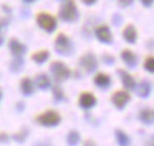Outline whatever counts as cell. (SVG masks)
<instances>
[{"label":"cell","mask_w":154,"mask_h":146,"mask_svg":"<svg viewBox=\"0 0 154 146\" xmlns=\"http://www.w3.org/2000/svg\"><path fill=\"white\" fill-rule=\"evenodd\" d=\"M54 97L56 99H63V92L60 90V87H54Z\"/></svg>","instance_id":"obj_23"},{"label":"cell","mask_w":154,"mask_h":146,"mask_svg":"<svg viewBox=\"0 0 154 146\" xmlns=\"http://www.w3.org/2000/svg\"><path fill=\"white\" fill-rule=\"evenodd\" d=\"M123 37H124L128 43H134L136 39H137V32H136V29L133 27L131 24L126 26V29L123 30Z\"/></svg>","instance_id":"obj_14"},{"label":"cell","mask_w":154,"mask_h":146,"mask_svg":"<svg viewBox=\"0 0 154 146\" xmlns=\"http://www.w3.org/2000/svg\"><path fill=\"white\" fill-rule=\"evenodd\" d=\"M144 68H146V70L154 73V56L146 57V60H144Z\"/></svg>","instance_id":"obj_22"},{"label":"cell","mask_w":154,"mask_h":146,"mask_svg":"<svg viewBox=\"0 0 154 146\" xmlns=\"http://www.w3.org/2000/svg\"><path fill=\"white\" fill-rule=\"evenodd\" d=\"M32 59L37 63H43L49 59V52L47 50H38V52H36V53L32 55Z\"/></svg>","instance_id":"obj_18"},{"label":"cell","mask_w":154,"mask_h":146,"mask_svg":"<svg viewBox=\"0 0 154 146\" xmlns=\"http://www.w3.org/2000/svg\"><path fill=\"white\" fill-rule=\"evenodd\" d=\"M138 118H140V120L144 122V123H153L154 122V110L153 109H149V107L141 109L140 113H138Z\"/></svg>","instance_id":"obj_10"},{"label":"cell","mask_w":154,"mask_h":146,"mask_svg":"<svg viewBox=\"0 0 154 146\" xmlns=\"http://www.w3.org/2000/svg\"><path fill=\"white\" fill-rule=\"evenodd\" d=\"M94 83L97 84V86H100V87H107V86H110L111 79L106 73H97L94 76Z\"/></svg>","instance_id":"obj_11"},{"label":"cell","mask_w":154,"mask_h":146,"mask_svg":"<svg viewBox=\"0 0 154 146\" xmlns=\"http://www.w3.org/2000/svg\"><path fill=\"white\" fill-rule=\"evenodd\" d=\"M128 100H130V95L127 93L126 90H117V92L113 93V96H111V102H113L119 109H121Z\"/></svg>","instance_id":"obj_7"},{"label":"cell","mask_w":154,"mask_h":146,"mask_svg":"<svg viewBox=\"0 0 154 146\" xmlns=\"http://www.w3.org/2000/svg\"><path fill=\"white\" fill-rule=\"evenodd\" d=\"M141 2H143L144 6H150L151 3H153V0H141Z\"/></svg>","instance_id":"obj_26"},{"label":"cell","mask_w":154,"mask_h":146,"mask_svg":"<svg viewBox=\"0 0 154 146\" xmlns=\"http://www.w3.org/2000/svg\"><path fill=\"white\" fill-rule=\"evenodd\" d=\"M116 138H117V142L123 146H127L128 145V142H130L128 136H127L123 130H116Z\"/></svg>","instance_id":"obj_20"},{"label":"cell","mask_w":154,"mask_h":146,"mask_svg":"<svg viewBox=\"0 0 154 146\" xmlns=\"http://www.w3.org/2000/svg\"><path fill=\"white\" fill-rule=\"evenodd\" d=\"M60 17L63 19V20H67V22H73V20H76L77 9H76V5H74V2H73V0H67L66 3L61 6Z\"/></svg>","instance_id":"obj_2"},{"label":"cell","mask_w":154,"mask_h":146,"mask_svg":"<svg viewBox=\"0 0 154 146\" xmlns=\"http://www.w3.org/2000/svg\"><path fill=\"white\" fill-rule=\"evenodd\" d=\"M9 47H10V50L13 55H16V56H20V55H23L24 53V45H22L20 42L17 39H11L10 42H9Z\"/></svg>","instance_id":"obj_12"},{"label":"cell","mask_w":154,"mask_h":146,"mask_svg":"<svg viewBox=\"0 0 154 146\" xmlns=\"http://www.w3.org/2000/svg\"><path fill=\"white\" fill-rule=\"evenodd\" d=\"M150 142H151V143H150V146H154V136L150 139Z\"/></svg>","instance_id":"obj_29"},{"label":"cell","mask_w":154,"mask_h":146,"mask_svg":"<svg viewBox=\"0 0 154 146\" xmlns=\"http://www.w3.org/2000/svg\"><path fill=\"white\" fill-rule=\"evenodd\" d=\"M119 75L121 76V80H123V84H124L126 89H134L136 87V82L131 78V75H128L124 70H119Z\"/></svg>","instance_id":"obj_13"},{"label":"cell","mask_w":154,"mask_h":146,"mask_svg":"<svg viewBox=\"0 0 154 146\" xmlns=\"http://www.w3.org/2000/svg\"><path fill=\"white\" fill-rule=\"evenodd\" d=\"M80 66H82L86 72H93L96 66H97V60L94 57L93 53H86L80 57Z\"/></svg>","instance_id":"obj_6"},{"label":"cell","mask_w":154,"mask_h":146,"mask_svg":"<svg viewBox=\"0 0 154 146\" xmlns=\"http://www.w3.org/2000/svg\"><path fill=\"white\" fill-rule=\"evenodd\" d=\"M150 90H151V86H150L149 82H141L137 87V93L141 97H147L150 95Z\"/></svg>","instance_id":"obj_17"},{"label":"cell","mask_w":154,"mask_h":146,"mask_svg":"<svg viewBox=\"0 0 154 146\" xmlns=\"http://www.w3.org/2000/svg\"><path fill=\"white\" fill-rule=\"evenodd\" d=\"M67 142H69V145H77L79 142H80V135H79V132H76V130H72L69 135H67Z\"/></svg>","instance_id":"obj_21"},{"label":"cell","mask_w":154,"mask_h":146,"mask_svg":"<svg viewBox=\"0 0 154 146\" xmlns=\"http://www.w3.org/2000/svg\"><path fill=\"white\" fill-rule=\"evenodd\" d=\"M6 138H7V136H6L5 133H2V135H0V139H2V141H5Z\"/></svg>","instance_id":"obj_28"},{"label":"cell","mask_w":154,"mask_h":146,"mask_svg":"<svg viewBox=\"0 0 154 146\" xmlns=\"http://www.w3.org/2000/svg\"><path fill=\"white\" fill-rule=\"evenodd\" d=\"M20 89H22L23 93H26V95H32L34 90V84L32 82V79L30 78H24L20 80Z\"/></svg>","instance_id":"obj_15"},{"label":"cell","mask_w":154,"mask_h":146,"mask_svg":"<svg viewBox=\"0 0 154 146\" xmlns=\"http://www.w3.org/2000/svg\"><path fill=\"white\" fill-rule=\"evenodd\" d=\"M2 42H3V39H2V36H0V45H2Z\"/></svg>","instance_id":"obj_30"},{"label":"cell","mask_w":154,"mask_h":146,"mask_svg":"<svg viewBox=\"0 0 154 146\" xmlns=\"http://www.w3.org/2000/svg\"><path fill=\"white\" fill-rule=\"evenodd\" d=\"M83 2H84V3H87V5H91V3H94L96 0H83Z\"/></svg>","instance_id":"obj_27"},{"label":"cell","mask_w":154,"mask_h":146,"mask_svg":"<svg viewBox=\"0 0 154 146\" xmlns=\"http://www.w3.org/2000/svg\"><path fill=\"white\" fill-rule=\"evenodd\" d=\"M79 105L84 109H90L96 105V96L90 92H83L80 97H79Z\"/></svg>","instance_id":"obj_8"},{"label":"cell","mask_w":154,"mask_h":146,"mask_svg":"<svg viewBox=\"0 0 154 146\" xmlns=\"http://www.w3.org/2000/svg\"><path fill=\"white\" fill-rule=\"evenodd\" d=\"M96 36L99 37L101 42H104V43H110L111 42V32L110 29L107 27V26H99V27L96 29Z\"/></svg>","instance_id":"obj_9"},{"label":"cell","mask_w":154,"mask_h":146,"mask_svg":"<svg viewBox=\"0 0 154 146\" xmlns=\"http://www.w3.org/2000/svg\"><path fill=\"white\" fill-rule=\"evenodd\" d=\"M36 83H37V86L40 87V89H47L50 86V79L49 76H46V75H38L37 79H36Z\"/></svg>","instance_id":"obj_19"},{"label":"cell","mask_w":154,"mask_h":146,"mask_svg":"<svg viewBox=\"0 0 154 146\" xmlns=\"http://www.w3.org/2000/svg\"><path fill=\"white\" fill-rule=\"evenodd\" d=\"M26 2H33V0H26Z\"/></svg>","instance_id":"obj_31"},{"label":"cell","mask_w":154,"mask_h":146,"mask_svg":"<svg viewBox=\"0 0 154 146\" xmlns=\"http://www.w3.org/2000/svg\"><path fill=\"white\" fill-rule=\"evenodd\" d=\"M37 24L42 29L51 32L56 27V19L49 13H38L37 14Z\"/></svg>","instance_id":"obj_4"},{"label":"cell","mask_w":154,"mask_h":146,"mask_svg":"<svg viewBox=\"0 0 154 146\" xmlns=\"http://www.w3.org/2000/svg\"><path fill=\"white\" fill-rule=\"evenodd\" d=\"M103 60H104L106 63H109V65H111V63L114 62L113 56H109V55H104V56H103Z\"/></svg>","instance_id":"obj_24"},{"label":"cell","mask_w":154,"mask_h":146,"mask_svg":"<svg viewBox=\"0 0 154 146\" xmlns=\"http://www.w3.org/2000/svg\"><path fill=\"white\" fill-rule=\"evenodd\" d=\"M36 119L43 126H56V125L60 123V115L54 110H46V112L40 113Z\"/></svg>","instance_id":"obj_1"},{"label":"cell","mask_w":154,"mask_h":146,"mask_svg":"<svg viewBox=\"0 0 154 146\" xmlns=\"http://www.w3.org/2000/svg\"><path fill=\"white\" fill-rule=\"evenodd\" d=\"M50 69H51V72H53V75H54V78L57 79L59 82H61V80H64V79H67L69 76H70V69L61 62H53Z\"/></svg>","instance_id":"obj_3"},{"label":"cell","mask_w":154,"mask_h":146,"mask_svg":"<svg viewBox=\"0 0 154 146\" xmlns=\"http://www.w3.org/2000/svg\"><path fill=\"white\" fill-rule=\"evenodd\" d=\"M54 46H56V49H57V52L63 53V55H67V53H70V50H72L70 40H69V37H67L66 34H63V33H60L56 37Z\"/></svg>","instance_id":"obj_5"},{"label":"cell","mask_w":154,"mask_h":146,"mask_svg":"<svg viewBox=\"0 0 154 146\" xmlns=\"http://www.w3.org/2000/svg\"><path fill=\"white\" fill-rule=\"evenodd\" d=\"M121 57H123V60L128 65V66H136V62H137V56L133 53L131 50H128V49H124V50L121 52Z\"/></svg>","instance_id":"obj_16"},{"label":"cell","mask_w":154,"mask_h":146,"mask_svg":"<svg viewBox=\"0 0 154 146\" xmlns=\"http://www.w3.org/2000/svg\"><path fill=\"white\" fill-rule=\"evenodd\" d=\"M133 0H120V5H123V6H127V5H130Z\"/></svg>","instance_id":"obj_25"}]
</instances>
